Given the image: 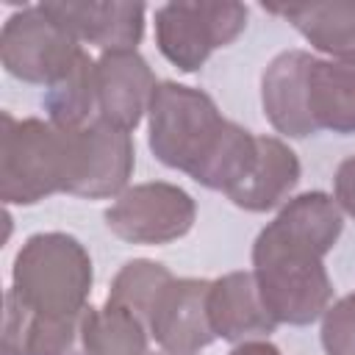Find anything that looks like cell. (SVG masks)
Masks as SVG:
<instances>
[{"instance_id":"6da1fadb","label":"cell","mask_w":355,"mask_h":355,"mask_svg":"<svg viewBox=\"0 0 355 355\" xmlns=\"http://www.w3.org/2000/svg\"><path fill=\"white\" fill-rule=\"evenodd\" d=\"M344 230V211L327 191H302L280 205L255 236L252 275L277 324H311L333 302L324 255Z\"/></svg>"},{"instance_id":"7a4b0ae2","label":"cell","mask_w":355,"mask_h":355,"mask_svg":"<svg viewBox=\"0 0 355 355\" xmlns=\"http://www.w3.org/2000/svg\"><path fill=\"white\" fill-rule=\"evenodd\" d=\"M147 144L164 166L227 194L247 175L258 136L225 119L202 89L158 80L147 111Z\"/></svg>"},{"instance_id":"3957f363","label":"cell","mask_w":355,"mask_h":355,"mask_svg":"<svg viewBox=\"0 0 355 355\" xmlns=\"http://www.w3.org/2000/svg\"><path fill=\"white\" fill-rule=\"evenodd\" d=\"M94 269L89 250L69 233H33L11 266V288L44 316H80L89 308Z\"/></svg>"},{"instance_id":"277c9868","label":"cell","mask_w":355,"mask_h":355,"mask_svg":"<svg viewBox=\"0 0 355 355\" xmlns=\"http://www.w3.org/2000/svg\"><path fill=\"white\" fill-rule=\"evenodd\" d=\"M72 175V133L50 119H17L3 111L0 130V200L36 205L58 191L67 194Z\"/></svg>"},{"instance_id":"5b68a950","label":"cell","mask_w":355,"mask_h":355,"mask_svg":"<svg viewBox=\"0 0 355 355\" xmlns=\"http://www.w3.org/2000/svg\"><path fill=\"white\" fill-rule=\"evenodd\" d=\"M247 28V6L233 0H180L155 8V44L180 72H197L214 50Z\"/></svg>"},{"instance_id":"8992f818","label":"cell","mask_w":355,"mask_h":355,"mask_svg":"<svg viewBox=\"0 0 355 355\" xmlns=\"http://www.w3.org/2000/svg\"><path fill=\"white\" fill-rule=\"evenodd\" d=\"M80 53V42L55 22L42 3L22 6L3 22L0 61L17 80L47 89L75 67Z\"/></svg>"},{"instance_id":"52a82bcc","label":"cell","mask_w":355,"mask_h":355,"mask_svg":"<svg viewBox=\"0 0 355 355\" xmlns=\"http://www.w3.org/2000/svg\"><path fill=\"white\" fill-rule=\"evenodd\" d=\"M197 219L194 197L166 180L128 186L105 211L108 230L128 244H169L183 239Z\"/></svg>"},{"instance_id":"ba28073f","label":"cell","mask_w":355,"mask_h":355,"mask_svg":"<svg viewBox=\"0 0 355 355\" xmlns=\"http://www.w3.org/2000/svg\"><path fill=\"white\" fill-rule=\"evenodd\" d=\"M72 133V175L67 194L86 200L119 197L136 166L133 139L128 130L94 119Z\"/></svg>"},{"instance_id":"9c48e42d","label":"cell","mask_w":355,"mask_h":355,"mask_svg":"<svg viewBox=\"0 0 355 355\" xmlns=\"http://www.w3.org/2000/svg\"><path fill=\"white\" fill-rule=\"evenodd\" d=\"M208 288L211 280L202 277H172L153 302L147 327L166 355H197L214 344Z\"/></svg>"},{"instance_id":"30bf717a","label":"cell","mask_w":355,"mask_h":355,"mask_svg":"<svg viewBox=\"0 0 355 355\" xmlns=\"http://www.w3.org/2000/svg\"><path fill=\"white\" fill-rule=\"evenodd\" d=\"M80 44H94L103 53L136 50L144 36V6L128 0H53L42 3Z\"/></svg>"},{"instance_id":"8fae6325","label":"cell","mask_w":355,"mask_h":355,"mask_svg":"<svg viewBox=\"0 0 355 355\" xmlns=\"http://www.w3.org/2000/svg\"><path fill=\"white\" fill-rule=\"evenodd\" d=\"M158 80L147 58L139 50H111L97 58V100L100 119L136 130L150 111V100Z\"/></svg>"},{"instance_id":"7c38bea8","label":"cell","mask_w":355,"mask_h":355,"mask_svg":"<svg viewBox=\"0 0 355 355\" xmlns=\"http://www.w3.org/2000/svg\"><path fill=\"white\" fill-rule=\"evenodd\" d=\"M308 50L277 53L261 75V105L269 125L288 139H308L316 133L308 116Z\"/></svg>"},{"instance_id":"4fadbf2b","label":"cell","mask_w":355,"mask_h":355,"mask_svg":"<svg viewBox=\"0 0 355 355\" xmlns=\"http://www.w3.org/2000/svg\"><path fill=\"white\" fill-rule=\"evenodd\" d=\"M86 313V311H83ZM80 316H44L14 291L3 300V355H89Z\"/></svg>"},{"instance_id":"5bb4252c","label":"cell","mask_w":355,"mask_h":355,"mask_svg":"<svg viewBox=\"0 0 355 355\" xmlns=\"http://www.w3.org/2000/svg\"><path fill=\"white\" fill-rule=\"evenodd\" d=\"M208 316L216 338H225L230 344L266 338L277 327V322L272 319L258 294L252 272H227L211 280Z\"/></svg>"},{"instance_id":"9a60e30c","label":"cell","mask_w":355,"mask_h":355,"mask_svg":"<svg viewBox=\"0 0 355 355\" xmlns=\"http://www.w3.org/2000/svg\"><path fill=\"white\" fill-rule=\"evenodd\" d=\"M302 166L297 153L277 136H258L255 158L247 175L225 194L236 208L263 214L288 202V194L300 183Z\"/></svg>"},{"instance_id":"2e32d148","label":"cell","mask_w":355,"mask_h":355,"mask_svg":"<svg viewBox=\"0 0 355 355\" xmlns=\"http://www.w3.org/2000/svg\"><path fill=\"white\" fill-rule=\"evenodd\" d=\"M269 14L288 19L305 42L324 53L330 61L355 67V0H319V3H269Z\"/></svg>"},{"instance_id":"e0dca14e","label":"cell","mask_w":355,"mask_h":355,"mask_svg":"<svg viewBox=\"0 0 355 355\" xmlns=\"http://www.w3.org/2000/svg\"><path fill=\"white\" fill-rule=\"evenodd\" d=\"M308 116L319 130L355 133V67L313 55L308 64Z\"/></svg>"},{"instance_id":"ac0fdd59","label":"cell","mask_w":355,"mask_h":355,"mask_svg":"<svg viewBox=\"0 0 355 355\" xmlns=\"http://www.w3.org/2000/svg\"><path fill=\"white\" fill-rule=\"evenodd\" d=\"M44 111L55 128L78 130L100 119L97 100V58L86 50L75 61V67L44 89Z\"/></svg>"},{"instance_id":"d6986e66","label":"cell","mask_w":355,"mask_h":355,"mask_svg":"<svg viewBox=\"0 0 355 355\" xmlns=\"http://www.w3.org/2000/svg\"><path fill=\"white\" fill-rule=\"evenodd\" d=\"M83 344L89 355H147L150 327L125 305L105 300L83 313Z\"/></svg>"},{"instance_id":"ffe728a7","label":"cell","mask_w":355,"mask_h":355,"mask_svg":"<svg viewBox=\"0 0 355 355\" xmlns=\"http://www.w3.org/2000/svg\"><path fill=\"white\" fill-rule=\"evenodd\" d=\"M172 277H175V275H172L164 263L150 261V258H133V261H128V263L116 272V277L111 280L108 300L116 302V305L130 308L133 313H139V316L147 322L153 302L158 300V294L164 291V286H166Z\"/></svg>"},{"instance_id":"44dd1931","label":"cell","mask_w":355,"mask_h":355,"mask_svg":"<svg viewBox=\"0 0 355 355\" xmlns=\"http://www.w3.org/2000/svg\"><path fill=\"white\" fill-rule=\"evenodd\" d=\"M319 336L324 355H355V294L330 302Z\"/></svg>"},{"instance_id":"7402d4cb","label":"cell","mask_w":355,"mask_h":355,"mask_svg":"<svg viewBox=\"0 0 355 355\" xmlns=\"http://www.w3.org/2000/svg\"><path fill=\"white\" fill-rule=\"evenodd\" d=\"M333 200L349 216H355V155L344 158L333 175Z\"/></svg>"},{"instance_id":"603a6c76","label":"cell","mask_w":355,"mask_h":355,"mask_svg":"<svg viewBox=\"0 0 355 355\" xmlns=\"http://www.w3.org/2000/svg\"><path fill=\"white\" fill-rule=\"evenodd\" d=\"M227 355H283L272 341H266V338H252V341H241V344H236Z\"/></svg>"}]
</instances>
